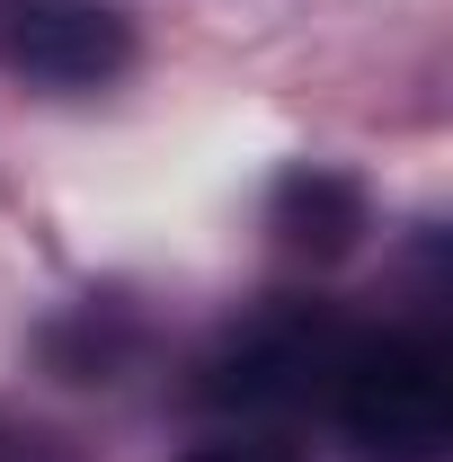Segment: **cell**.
<instances>
[{"label": "cell", "mask_w": 453, "mask_h": 462, "mask_svg": "<svg viewBox=\"0 0 453 462\" xmlns=\"http://www.w3.org/2000/svg\"><path fill=\"white\" fill-rule=\"evenodd\" d=\"M329 409L365 462H445L453 445V365L427 329L347 338L329 365Z\"/></svg>", "instance_id": "1"}, {"label": "cell", "mask_w": 453, "mask_h": 462, "mask_svg": "<svg viewBox=\"0 0 453 462\" xmlns=\"http://www.w3.org/2000/svg\"><path fill=\"white\" fill-rule=\"evenodd\" d=\"M338 346H347V329L329 320V311L284 302V311L249 320V329L214 356L205 401H223V409H284V401H302V392H329Z\"/></svg>", "instance_id": "2"}, {"label": "cell", "mask_w": 453, "mask_h": 462, "mask_svg": "<svg viewBox=\"0 0 453 462\" xmlns=\"http://www.w3.org/2000/svg\"><path fill=\"white\" fill-rule=\"evenodd\" d=\"M125 54H134V27L107 0H27L0 27V62L36 89H98L125 71Z\"/></svg>", "instance_id": "3"}, {"label": "cell", "mask_w": 453, "mask_h": 462, "mask_svg": "<svg viewBox=\"0 0 453 462\" xmlns=\"http://www.w3.org/2000/svg\"><path fill=\"white\" fill-rule=\"evenodd\" d=\"M0 462H62V445L36 436V427H9V418H0Z\"/></svg>", "instance_id": "4"}, {"label": "cell", "mask_w": 453, "mask_h": 462, "mask_svg": "<svg viewBox=\"0 0 453 462\" xmlns=\"http://www.w3.org/2000/svg\"><path fill=\"white\" fill-rule=\"evenodd\" d=\"M196 462H284V454H276V445H205Z\"/></svg>", "instance_id": "5"}]
</instances>
